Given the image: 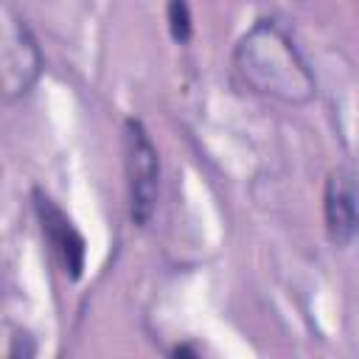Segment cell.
I'll use <instances>...</instances> for the list:
<instances>
[{
  "mask_svg": "<svg viewBox=\"0 0 359 359\" xmlns=\"http://www.w3.org/2000/svg\"><path fill=\"white\" fill-rule=\"evenodd\" d=\"M233 62L236 73L252 93L286 104H306L317 93V81L303 53L294 48L289 34L272 20L255 22L238 39Z\"/></svg>",
  "mask_w": 359,
  "mask_h": 359,
  "instance_id": "6da1fadb",
  "label": "cell"
},
{
  "mask_svg": "<svg viewBox=\"0 0 359 359\" xmlns=\"http://www.w3.org/2000/svg\"><path fill=\"white\" fill-rule=\"evenodd\" d=\"M126 177H129V213L135 224H146L157 202L160 163L151 140L137 121H126Z\"/></svg>",
  "mask_w": 359,
  "mask_h": 359,
  "instance_id": "3957f363",
  "label": "cell"
},
{
  "mask_svg": "<svg viewBox=\"0 0 359 359\" xmlns=\"http://www.w3.org/2000/svg\"><path fill=\"white\" fill-rule=\"evenodd\" d=\"M168 20H171V34L177 42H185L191 36V17H188V6L185 0H171L168 6Z\"/></svg>",
  "mask_w": 359,
  "mask_h": 359,
  "instance_id": "8992f818",
  "label": "cell"
},
{
  "mask_svg": "<svg viewBox=\"0 0 359 359\" xmlns=\"http://www.w3.org/2000/svg\"><path fill=\"white\" fill-rule=\"evenodd\" d=\"M325 230L334 244H348L359 236V174L351 168H337L328 174L325 196Z\"/></svg>",
  "mask_w": 359,
  "mask_h": 359,
  "instance_id": "277c9868",
  "label": "cell"
},
{
  "mask_svg": "<svg viewBox=\"0 0 359 359\" xmlns=\"http://www.w3.org/2000/svg\"><path fill=\"white\" fill-rule=\"evenodd\" d=\"M42 56L36 48V39L31 36L22 17H17L8 6L0 17V84L3 98L14 101L25 95L34 81L39 79Z\"/></svg>",
  "mask_w": 359,
  "mask_h": 359,
  "instance_id": "7a4b0ae2",
  "label": "cell"
},
{
  "mask_svg": "<svg viewBox=\"0 0 359 359\" xmlns=\"http://www.w3.org/2000/svg\"><path fill=\"white\" fill-rule=\"evenodd\" d=\"M36 213H39L42 233L48 236L50 250L62 261L65 272H70L76 278L81 272V264H84V241H81L79 230L48 196H36Z\"/></svg>",
  "mask_w": 359,
  "mask_h": 359,
  "instance_id": "5b68a950",
  "label": "cell"
}]
</instances>
